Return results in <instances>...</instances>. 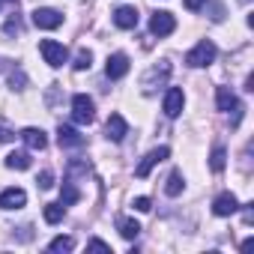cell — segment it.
Returning a JSON list of instances; mask_svg holds the SVG:
<instances>
[{
    "label": "cell",
    "instance_id": "6da1fadb",
    "mask_svg": "<svg viewBox=\"0 0 254 254\" xmlns=\"http://www.w3.org/2000/svg\"><path fill=\"white\" fill-rule=\"evenodd\" d=\"M39 54L45 57V63H48L51 69H60V66L69 60V48H66L63 42H57V39H42V42H39Z\"/></svg>",
    "mask_w": 254,
    "mask_h": 254
},
{
    "label": "cell",
    "instance_id": "7a4b0ae2",
    "mask_svg": "<svg viewBox=\"0 0 254 254\" xmlns=\"http://www.w3.org/2000/svg\"><path fill=\"white\" fill-rule=\"evenodd\" d=\"M215 54H218V48H215L209 39H200V42L186 54V63H189L191 69H200V66H209V63L215 60Z\"/></svg>",
    "mask_w": 254,
    "mask_h": 254
},
{
    "label": "cell",
    "instance_id": "3957f363",
    "mask_svg": "<svg viewBox=\"0 0 254 254\" xmlns=\"http://www.w3.org/2000/svg\"><path fill=\"white\" fill-rule=\"evenodd\" d=\"M168 78H171V63H168V60H162L159 66L147 69V75L141 78V87H144V93H147V96H153V93H156V87H162Z\"/></svg>",
    "mask_w": 254,
    "mask_h": 254
},
{
    "label": "cell",
    "instance_id": "277c9868",
    "mask_svg": "<svg viewBox=\"0 0 254 254\" xmlns=\"http://www.w3.org/2000/svg\"><path fill=\"white\" fill-rule=\"evenodd\" d=\"M72 120L81 123V126H90L96 120V105H93V99L87 93H78L72 99Z\"/></svg>",
    "mask_w": 254,
    "mask_h": 254
},
{
    "label": "cell",
    "instance_id": "5b68a950",
    "mask_svg": "<svg viewBox=\"0 0 254 254\" xmlns=\"http://www.w3.org/2000/svg\"><path fill=\"white\" fill-rule=\"evenodd\" d=\"M168 156H171V150H168V147H156V150H150V153L141 159V165L135 168V177H141V180H144V177H150V171H153L156 165H162Z\"/></svg>",
    "mask_w": 254,
    "mask_h": 254
},
{
    "label": "cell",
    "instance_id": "8992f818",
    "mask_svg": "<svg viewBox=\"0 0 254 254\" xmlns=\"http://www.w3.org/2000/svg\"><path fill=\"white\" fill-rule=\"evenodd\" d=\"M215 102H218V111H233V126H239L242 105H239V99L230 93V87H218V93H215Z\"/></svg>",
    "mask_w": 254,
    "mask_h": 254
},
{
    "label": "cell",
    "instance_id": "52a82bcc",
    "mask_svg": "<svg viewBox=\"0 0 254 254\" xmlns=\"http://www.w3.org/2000/svg\"><path fill=\"white\" fill-rule=\"evenodd\" d=\"M33 24H36L39 30H57V27L63 24V15H60L57 9L42 6V9H36V12H33Z\"/></svg>",
    "mask_w": 254,
    "mask_h": 254
},
{
    "label": "cell",
    "instance_id": "ba28073f",
    "mask_svg": "<svg viewBox=\"0 0 254 254\" xmlns=\"http://www.w3.org/2000/svg\"><path fill=\"white\" fill-rule=\"evenodd\" d=\"M150 30H153L156 36H171V33L177 30V21H174L171 12L159 9V12H153V18H150Z\"/></svg>",
    "mask_w": 254,
    "mask_h": 254
},
{
    "label": "cell",
    "instance_id": "9c48e42d",
    "mask_svg": "<svg viewBox=\"0 0 254 254\" xmlns=\"http://www.w3.org/2000/svg\"><path fill=\"white\" fill-rule=\"evenodd\" d=\"M126 135H129V123H126L120 114H111L108 117V126H105V138L114 141V144H120Z\"/></svg>",
    "mask_w": 254,
    "mask_h": 254
},
{
    "label": "cell",
    "instance_id": "30bf717a",
    "mask_svg": "<svg viewBox=\"0 0 254 254\" xmlns=\"http://www.w3.org/2000/svg\"><path fill=\"white\" fill-rule=\"evenodd\" d=\"M27 203V191L24 189H3L0 191V209H21Z\"/></svg>",
    "mask_w": 254,
    "mask_h": 254
},
{
    "label": "cell",
    "instance_id": "8fae6325",
    "mask_svg": "<svg viewBox=\"0 0 254 254\" xmlns=\"http://www.w3.org/2000/svg\"><path fill=\"white\" fill-rule=\"evenodd\" d=\"M114 24L120 30H135L138 27V9L135 6H117L114 9Z\"/></svg>",
    "mask_w": 254,
    "mask_h": 254
},
{
    "label": "cell",
    "instance_id": "7c38bea8",
    "mask_svg": "<svg viewBox=\"0 0 254 254\" xmlns=\"http://www.w3.org/2000/svg\"><path fill=\"white\" fill-rule=\"evenodd\" d=\"M57 141H60V147H66V150H78V147H84V135H78V129H72V126H66V123H60Z\"/></svg>",
    "mask_w": 254,
    "mask_h": 254
},
{
    "label": "cell",
    "instance_id": "4fadbf2b",
    "mask_svg": "<svg viewBox=\"0 0 254 254\" xmlns=\"http://www.w3.org/2000/svg\"><path fill=\"white\" fill-rule=\"evenodd\" d=\"M183 105H186V96H183V90L180 87H171L168 93H165V114L168 117H180L183 114Z\"/></svg>",
    "mask_w": 254,
    "mask_h": 254
},
{
    "label": "cell",
    "instance_id": "5bb4252c",
    "mask_svg": "<svg viewBox=\"0 0 254 254\" xmlns=\"http://www.w3.org/2000/svg\"><path fill=\"white\" fill-rule=\"evenodd\" d=\"M105 72H108V78H111V81H120L126 72H129V57H126V54H111V57H108Z\"/></svg>",
    "mask_w": 254,
    "mask_h": 254
},
{
    "label": "cell",
    "instance_id": "9a60e30c",
    "mask_svg": "<svg viewBox=\"0 0 254 254\" xmlns=\"http://www.w3.org/2000/svg\"><path fill=\"white\" fill-rule=\"evenodd\" d=\"M236 209H239V200H236L230 191H221V194L212 200V212H215V215H233Z\"/></svg>",
    "mask_w": 254,
    "mask_h": 254
},
{
    "label": "cell",
    "instance_id": "2e32d148",
    "mask_svg": "<svg viewBox=\"0 0 254 254\" xmlns=\"http://www.w3.org/2000/svg\"><path fill=\"white\" fill-rule=\"evenodd\" d=\"M21 141H24L30 150H45V147H48L45 132H42V129H36V126H30V129H24V132H21Z\"/></svg>",
    "mask_w": 254,
    "mask_h": 254
},
{
    "label": "cell",
    "instance_id": "e0dca14e",
    "mask_svg": "<svg viewBox=\"0 0 254 254\" xmlns=\"http://www.w3.org/2000/svg\"><path fill=\"white\" fill-rule=\"evenodd\" d=\"M117 227H120V236H126V239H138V233H141V224L135 218H117Z\"/></svg>",
    "mask_w": 254,
    "mask_h": 254
},
{
    "label": "cell",
    "instance_id": "ac0fdd59",
    "mask_svg": "<svg viewBox=\"0 0 254 254\" xmlns=\"http://www.w3.org/2000/svg\"><path fill=\"white\" fill-rule=\"evenodd\" d=\"M6 168H12V171H27V168H30V153H24V150L9 153V156H6Z\"/></svg>",
    "mask_w": 254,
    "mask_h": 254
},
{
    "label": "cell",
    "instance_id": "d6986e66",
    "mask_svg": "<svg viewBox=\"0 0 254 254\" xmlns=\"http://www.w3.org/2000/svg\"><path fill=\"white\" fill-rule=\"evenodd\" d=\"M42 215H45V221H48V224H60V221H63V215H66V206H63V203H45Z\"/></svg>",
    "mask_w": 254,
    "mask_h": 254
},
{
    "label": "cell",
    "instance_id": "ffe728a7",
    "mask_svg": "<svg viewBox=\"0 0 254 254\" xmlns=\"http://www.w3.org/2000/svg\"><path fill=\"white\" fill-rule=\"evenodd\" d=\"M183 186H186V180H183V174H180V171H174V174L168 177V183H165V191H168L171 197H177V194L183 191Z\"/></svg>",
    "mask_w": 254,
    "mask_h": 254
},
{
    "label": "cell",
    "instance_id": "44dd1931",
    "mask_svg": "<svg viewBox=\"0 0 254 254\" xmlns=\"http://www.w3.org/2000/svg\"><path fill=\"white\" fill-rule=\"evenodd\" d=\"M81 200V191L72 186V183H63V191H60V203L63 206H72V203H78Z\"/></svg>",
    "mask_w": 254,
    "mask_h": 254
},
{
    "label": "cell",
    "instance_id": "7402d4cb",
    "mask_svg": "<svg viewBox=\"0 0 254 254\" xmlns=\"http://www.w3.org/2000/svg\"><path fill=\"white\" fill-rule=\"evenodd\" d=\"M224 165H227V153H224V147H215V150H212V156H209V168H212L215 174H221V171H224Z\"/></svg>",
    "mask_w": 254,
    "mask_h": 254
},
{
    "label": "cell",
    "instance_id": "603a6c76",
    "mask_svg": "<svg viewBox=\"0 0 254 254\" xmlns=\"http://www.w3.org/2000/svg\"><path fill=\"white\" fill-rule=\"evenodd\" d=\"M78 72H84V69H90L93 66V51H87V48H81L78 54H75V63H72Z\"/></svg>",
    "mask_w": 254,
    "mask_h": 254
},
{
    "label": "cell",
    "instance_id": "cb8c5ba5",
    "mask_svg": "<svg viewBox=\"0 0 254 254\" xmlns=\"http://www.w3.org/2000/svg\"><path fill=\"white\" fill-rule=\"evenodd\" d=\"M75 248V239L72 236H57V239H51V245H48V251H72Z\"/></svg>",
    "mask_w": 254,
    "mask_h": 254
},
{
    "label": "cell",
    "instance_id": "d4e9b609",
    "mask_svg": "<svg viewBox=\"0 0 254 254\" xmlns=\"http://www.w3.org/2000/svg\"><path fill=\"white\" fill-rule=\"evenodd\" d=\"M3 30H6L9 36H12V33H21V15L15 12V15H12V18H9V21L3 24Z\"/></svg>",
    "mask_w": 254,
    "mask_h": 254
},
{
    "label": "cell",
    "instance_id": "484cf974",
    "mask_svg": "<svg viewBox=\"0 0 254 254\" xmlns=\"http://www.w3.org/2000/svg\"><path fill=\"white\" fill-rule=\"evenodd\" d=\"M24 81H27V78H24V72H21V69H15V72L9 75V84H12V90H24Z\"/></svg>",
    "mask_w": 254,
    "mask_h": 254
},
{
    "label": "cell",
    "instance_id": "4316f807",
    "mask_svg": "<svg viewBox=\"0 0 254 254\" xmlns=\"http://www.w3.org/2000/svg\"><path fill=\"white\" fill-rule=\"evenodd\" d=\"M36 183H39V189H51V186H54V174H51V171H42Z\"/></svg>",
    "mask_w": 254,
    "mask_h": 254
},
{
    "label": "cell",
    "instance_id": "83f0119b",
    "mask_svg": "<svg viewBox=\"0 0 254 254\" xmlns=\"http://www.w3.org/2000/svg\"><path fill=\"white\" fill-rule=\"evenodd\" d=\"M138 212H150V197H135V203H132Z\"/></svg>",
    "mask_w": 254,
    "mask_h": 254
},
{
    "label": "cell",
    "instance_id": "f1b7e54d",
    "mask_svg": "<svg viewBox=\"0 0 254 254\" xmlns=\"http://www.w3.org/2000/svg\"><path fill=\"white\" fill-rule=\"evenodd\" d=\"M12 138H15V132L6 129V126H0V144H6V141H12Z\"/></svg>",
    "mask_w": 254,
    "mask_h": 254
},
{
    "label": "cell",
    "instance_id": "f546056e",
    "mask_svg": "<svg viewBox=\"0 0 254 254\" xmlns=\"http://www.w3.org/2000/svg\"><path fill=\"white\" fill-rule=\"evenodd\" d=\"M183 3H186V9H191V12H197L203 3H206V0H183Z\"/></svg>",
    "mask_w": 254,
    "mask_h": 254
},
{
    "label": "cell",
    "instance_id": "4dcf8cb0",
    "mask_svg": "<svg viewBox=\"0 0 254 254\" xmlns=\"http://www.w3.org/2000/svg\"><path fill=\"white\" fill-rule=\"evenodd\" d=\"M90 248H99V251H111V245H108V242H102V239H90Z\"/></svg>",
    "mask_w": 254,
    "mask_h": 254
},
{
    "label": "cell",
    "instance_id": "1f68e13d",
    "mask_svg": "<svg viewBox=\"0 0 254 254\" xmlns=\"http://www.w3.org/2000/svg\"><path fill=\"white\" fill-rule=\"evenodd\" d=\"M3 3H18V0H0V6H3Z\"/></svg>",
    "mask_w": 254,
    "mask_h": 254
},
{
    "label": "cell",
    "instance_id": "d6a6232c",
    "mask_svg": "<svg viewBox=\"0 0 254 254\" xmlns=\"http://www.w3.org/2000/svg\"><path fill=\"white\" fill-rule=\"evenodd\" d=\"M242 3H248V0H242Z\"/></svg>",
    "mask_w": 254,
    "mask_h": 254
}]
</instances>
